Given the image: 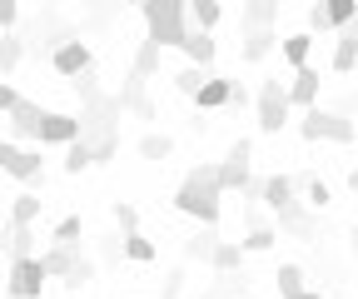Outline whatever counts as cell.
I'll use <instances>...</instances> for the list:
<instances>
[{"instance_id": "d590c367", "label": "cell", "mask_w": 358, "mask_h": 299, "mask_svg": "<svg viewBox=\"0 0 358 299\" xmlns=\"http://www.w3.org/2000/svg\"><path fill=\"white\" fill-rule=\"evenodd\" d=\"M124 260H134V265H150V260H155V244H150L145 235H124Z\"/></svg>"}, {"instance_id": "d6986e66", "label": "cell", "mask_w": 358, "mask_h": 299, "mask_svg": "<svg viewBox=\"0 0 358 299\" xmlns=\"http://www.w3.org/2000/svg\"><path fill=\"white\" fill-rule=\"evenodd\" d=\"M274 230H279V235H299V239H313V230H319V225H313V215H308L303 204H294V209H284V215H274Z\"/></svg>"}, {"instance_id": "603a6c76", "label": "cell", "mask_w": 358, "mask_h": 299, "mask_svg": "<svg viewBox=\"0 0 358 299\" xmlns=\"http://www.w3.org/2000/svg\"><path fill=\"white\" fill-rule=\"evenodd\" d=\"M6 254H10V265H15V260H35V225H10Z\"/></svg>"}, {"instance_id": "b9f144b4", "label": "cell", "mask_w": 358, "mask_h": 299, "mask_svg": "<svg viewBox=\"0 0 358 299\" xmlns=\"http://www.w3.org/2000/svg\"><path fill=\"white\" fill-rule=\"evenodd\" d=\"M20 30V6L15 0H0V35H15Z\"/></svg>"}, {"instance_id": "30bf717a", "label": "cell", "mask_w": 358, "mask_h": 299, "mask_svg": "<svg viewBox=\"0 0 358 299\" xmlns=\"http://www.w3.org/2000/svg\"><path fill=\"white\" fill-rule=\"evenodd\" d=\"M75 140H80V115H60V110H50V115H45L40 145H60V150H70Z\"/></svg>"}, {"instance_id": "60d3db41", "label": "cell", "mask_w": 358, "mask_h": 299, "mask_svg": "<svg viewBox=\"0 0 358 299\" xmlns=\"http://www.w3.org/2000/svg\"><path fill=\"white\" fill-rule=\"evenodd\" d=\"M303 20H308V35H313V30H319V35H334V20H329V6H308V15H303Z\"/></svg>"}, {"instance_id": "ba28073f", "label": "cell", "mask_w": 358, "mask_h": 299, "mask_svg": "<svg viewBox=\"0 0 358 299\" xmlns=\"http://www.w3.org/2000/svg\"><path fill=\"white\" fill-rule=\"evenodd\" d=\"M45 279H50V270H45L40 254H35V260H15L10 265V279H6V294L10 299H40L45 294Z\"/></svg>"}, {"instance_id": "7dc6e473", "label": "cell", "mask_w": 358, "mask_h": 299, "mask_svg": "<svg viewBox=\"0 0 358 299\" xmlns=\"http://www.w3.org/2000/svg\"><path fill=\"white\" fill-rule=\"evenodd\" d=\"M134 115H140V120H159V105H155V100H145V105L134 110Z\"/></svg>"}, {"instance_id": "52a82bcc", "label": "cell", "mask_w": 358, "mask_h": 299, "mask_svg": "<svg viewBox=\"0 0 358 299\" xmlns=\"http://www.w3.org/2000/svg\"><path fill=\"white\" fill-rule=\"evenodd\" d=\"M249 169H254V145H249V140H234L229 155L219 160V190H224V195H229V190H249V185H254Z\"/></svg>"}, {"instance_id": "8d00e7d4", "label": "cell", "mask_w": 358, "mask_h": 299, "mask_svg": "<svg viewBox=\"0 0 358 299\" xmlns=\"http://www.w3.org/2000/svg\"><path fill=\"white\" fill-rule=\"evenodd\" d=\"M90 165H95V155H90V145H80V140H75V145L65 150V175H80V169H90Z\"/></svg>"}, {"instance_id": "2e32d148", "label": "cell", "mask_w": 358, "mask_h": 299, "mask_svg": "<svg viewBox=\"0 0 358 299\" xmlns=\"http://www.w3.org/2000/svg\"><path fill=\"white\" fill-rule=\"evenodd\" d=\"M279 25V0H249V6L239 11V30H274Z\"/></svg>"}, {"instance_id": "3957f363", "label": "cell", "mask_w": 358, "mask_h": 299, "mask_svg": "<svg viewBox=\"0 0 358 299\" xmlns=\"http://www.w3.org/2000/svg\"><path fill=\"white\" fill-rule=\"evenodd\" d=\"M140 15H145V40L159 50H185V35H189V11L179 0H140Z\"/></svg>"}, {"instance_id": "7c38bea8", "label": "cell", "mask_w": 358, "mask_h": 299, "mask_svg": "<svg viewBox=\"0 0 358 299\" xmlns=\"http://www.w3.org/2000/svg\"><path fill=\"white\" fill-rule=\"evenodd\" d=\"M40 260H45V270H50V279H65V284H70L85 254H80V244H50V249L40 254Z\"/></svg>"}, {"instance_id": "8fae6325", "label": "cell", "mask_w": 358, "mask_h": 299, "mask_svg": "<svg viewBox=\"0 0 358 299\" xmlns=\"http://www.w3.org/2000/svg\"><path fill=\"white\" fill-rule=\"evenodd\" d=\"M45 115L50 110H40V105H30V100H20L6 120H10V135H20V140H35L40 145V130H45Z\"/></svg>"}, {"instance_id": "5b68a950", "label": "cell", "mask_w": 358, "mask_h": 299, "mask_svg": "<svg viewBox=\"0 0 358 299\" xmlns=\"http://www.w3.org/2000/svg\"><path fill=\"white\" fill-rule=\"evenodd\" d=\"M254 110H259V130H264V135H279L284 125H289V110H294V100H289V80L268 75V80L259 85V95H254Z\"/></svg>"}, {"instance_id": "6da1fadb", "label": "cell", "mask_w": 358, "mask_h": 299, "mask_svg": "<svg viewBox=\"0 0 358 299\" xmlns=\"http://www.w3.org/2000/svg\"><path fill=\"white\" fill-rule=\"evenodd\" d=\"M174 209H179V215H189V220H199L204 230H214L219 215H224L219 165H194L189 175L179 180V190H174Z\"/></svg>"}, {"instance_id": "7a4b0ae2", "label": "cell", "mask_w": 358, "mask_h": 299, "mask_svg": "<svg viewBox=\"0 0 358 299\" xmlns=\"http://www.w3.org/2000/svg\"><path fill=\"white\" fill-rule=\"evenodd\" d=\"M120 95H100L95 105H80V145H90L95 165H110L120 155Z\"/></svg>"}, {"instance_id": "484cf974", "label": "cell", "mask_w": 358, "mask_h": 299, "mask_svg": "<svg viewBox=\"0 0 358 299\" xmlns=\"http://www.w3.org/2000/svg\"><path fill=\"white\" fill-rule=\"evenodd\" d=\"M219 20H224V6H219V0H194V6H189V25H194V30L214 35Z\"/></svg>"}, {"instance_id": "f6af8a7d", "label": "cell", "mask_w": 358, "mask_h": 299, "mask_svg": "<svg viewBox=\"0 0 358 299\" xmlns=\"http://www.w3.org/2000/svg\"><path fill=\"white\" fill-rule=\"evenodd\" d=\"M20 100H25V95L15 90V85H6V80H0V115H10V110H15Z\"/></svg>"}, {"instance_id": "f35d334b", "label": "cell", "mask_w": 358, "mask_h": 299, "mask_svg": "<svg viewBox=\"0 0 358 299\" xmlns=\"http://www.w3.org/2000/svg\"><path fill=\"white\" fill-rule=\"evenodd\" d=\"M75 95H80V105H95V100L105 95V90H100V75H95V70L80 75V80H75Z\"/></svg>"}, {"instance_id": "e575fe53", "label": "cell", "mask_w": 358, "mask_h": 299, "mask_svg": "<svg viewBox=\"0 0 358 299\" xmlns=\"http://www.w3.org/2000/svg\"><path fill=\"white\" fill-rule=\"evenodd\" d=\"M80 235H85V220H80V215H65V220L55 225L50 244H80Z\"/></svg>"}, {"instance_id": "bcb514c9", "label": "cell", "mask_w": 358, "mask_h": 299, "mask_svg": "<svg viewBox=\"0 0 358 299\" xmlns=\"http://www.w3.org/2000/svg\"><path fill=\"white\" fill-rule=\"evenodd\" d=\"M244 105H249V90H244V85L234 80V100H229V110H244Z\"/></svg>"}, {"instance_id": "4dcf8cb0", "label": "cell", "mask_w": 358, "mask_h": 299, "mask_svg": "<svg viewBox=\"0 0 358 299\" xmlns=\"http://www.w3.org/2000/svg\"><path fill=\"white\" fill-rule=\"evenodd\" d=\"M40 195H15V204H10V225H35L40 220Z\"/></svg>"}, {"instance_id": "1f68e13d", "label": "cell", "mask_w": 358, "mask_h": 299, "mask_svg": "<svg viewBox=\"0 0 358 299\" xmlns=\"http://www.w3.org/2000/svg\"><path fill=\"white\" fill-rule=\"evenodd\" d=\"M169 155H174V140H169V135H145V140H140V160H155V165H164Z\"/></svg>"}, {"instance_id": "e0dca14e", "label": "cell", "mask_w": 358, "mask_h": 299, "mask_svg": "<svg viewBox=\"0 0 358 299\" xmlns=\"http://www.w3.org/2000/svg\"><path fill=\"white\" fill-rule=\"evenodd\" d=\"M279 46H284V40H279V30H249V35H244V46H239V60L259 65V60H268V55H274Z\"/></svg>"}, {"instance_id": "c3c4849f", "label": "cell", "mask_w": 358, "mask_h": 299, "mask_svg": "<svg viewBox=\"0 0 358 299\" xmlns=\"http://www.w3.org/2000/svg\"><path fill=\"white\" fill-rule=\"evenodd\" d=\"M348 190H353V195H358V165H353V169H348Z\"/></svg>"}, {"instance_id": "7402d4cb", "label": "cell", "mask_w": 358, "mask_h": 299, "mask_svg": "<svg viewBox=\"0 0 358 299\" xmlns=\"http://www.w3.org/2000/svg\"><path fill=\"white\" fill-rule=\"evenodd\" d=\"M214 249H219V235H214V230H199L194 239H185V249H179V254H185V265H209Z\"/></svg>"}, {"instance_id": "ab89813d", "label": "cell", "mask_w": 358, "mask_h": 299, "mask_svg": "<svg viewBox=\"0 0 358 299\" xmlns=\"http://www.w3.org/2000/svg\"><path fill=\"white\" fill-rule=\"evenodd\" d=\"M115 225H120V235H140V209H134V204H115Z\"/></svg>"}, {"instance_id": "ffe728a7", "label": "cell", "mask_w": 358, "mask_h": 299, "mask_svg": "<svg viewBox=\"0 0 358 299\" xmlns=\"http://www.w3.org/2000/svg\"><path fill=\"white\" fill-rule=\"evenodd\" d=\"M229 100H234V80H224V75H214L204 90L194 95V105H199V110H229Z\"/></svg>"}, {"instance_id": "ee69618b", "label": "cell", "mask_w": 358, "mask_h": 299, "mask_svg": "<svg viewBox=\"0 0 358 299\" xmlns=\"http://www.w3.org/2000/svg\"><path fill=\"white\" fill-rule=\"evenodd\" d=\"M308 204H313V209L334 204V195H329V185H324V180H308Z\"/></svg>"}, {"instance_id": "f546056e", "label": "cell", "mask_w": 358, "mask_h": 299, "mask_svg": "<svg viewBox=\"0 0 358 299\" xmlns=\"http://www.w3.org/2000/svg\"><path fill=\"white\" fill-rule=\"evenodd\" d=\"M274 284H279V299H299V294H303V270H299V265H279Z\"/></svg>"}, {"instance_id": "4316f807", "label": "cell", "mask_w": 358, "mask_h": 299, "mask_svg": "<svg viewBox=\"0 0 358 299\" xmlns=\"http://www.w3.org/2000/svg\"><path fill=\"white\" fill-rule=\"evenodd\" d=\"M169 80H174V90H185V95L194 100V95L204 90V85L214 80V70H199V65H185V70H174Z\"/></svg>"}, {"instance_id": "cb8c5ba5", "label": "cell", "mask_w": 358, "mask_h": 299, "mask_svg": "<svg viewBox=\"0 0 358 299\" xmlns=\"http://www.w3.org/2000/svg\"><path fill=\"white\" fill-rule=\"evenodd\" d=\"M239 265H244V244H234V239H219V249H214L209 270H214V274H239Z\"/></svg>"}, {"instance_id": "4fadbf2b", "label": "cell", "mask_w": 358, "mask_h": 299, "mask_svg": "<svg viewBox=\"0 0 358 299\" xmlns=\"http://www.w3.org/2000/svg\"><path fill=\"white\" fill-rule=\"evenodd\" d=\"M319 70L313 65H303V70H294V80H289V100L299 105V110H319Z\"/></svg>"}, {"instance_id": "8992f818", "label": "cell", "mask_w": 358, "mask_h": 299, "mask_svg": "<svg viewBox=\"0 0 358 299\" xmlns=\"http://www.w3.org/2000/svg\"><path fill=\"white\" fill-rule=\"evenodd\" d=\"M0 169H6L10 180H20V185H45V160H40V150H25V145H15V140H0Z\"/></svg>"}, {"instance_id": "83f0119b", "label": "cell", "mask_w": 358, "mask_h": 299, "mask_svg": "<svg viewBox=\"0 0 358 299\" xmlns=\"http://www.w3.org/2000/svg\"><path fill=\"white\" fill-rule=\"evenodd\" d=\"M145 85H150L145 75H134V70H124V85H120V105H124V110H140V105L150 100V95H145Z\"/></svg>"}, {"instance_id": "d6a6232c", "label": "cell", "mask_w": 358, "mask_h": 299, "mask_svg": "<svg viewBox=\"0 0 358 299\" xmlns=\"http://www.w3.org/2000/svg\"><path fill=\"white\" fill-rule=\"evenodd\" d=\"M274 239H279L274 225H259V230H249L239 244H244V254H264V249H274Z\"/></svg>"}, {"instance_id": "681fc988", "label": "cell", "mask_w": 358, "mask_h": 299, "mask_svg": "<svg viewBox=\"0 0 358 299\" xmlns=\"http://www.w3.org/2000/svg\"><path fill=\"white\" fill-rule=\"evenodd\" d=\"M299 299H324V294H319V289H303V294H299Z\"/></svg>"}, {"instance_id": "277c9868", "label": "cell", "mask_w": 358, "mask_h": 299, "mask_svg": "<svg viewBox=\"0 0 358 299\" xmlns=\"http://www.w3.org/2000/svg\"><path fill=\"white\" fill-rule=\"evenodd\" d=\"M299 135H303L308 145H319V140H329V145H353V140H358V120H348L343 110H303Z\"/></svg>"}, {"instance_id": "9a60e30c", "label": "cell", "mask_w": 358, "mask_h": 299, "mask_svg": "<svg viewBox=\"0 0 358 299\" xmlns=\"http://www.w3.org/2000/svg\"><path fill=\"white\" fill-rule=\"evenodd\" d=\"M294 190H299V180H289V175H268L264 180V209H274V215H284V209H294L299 200H294Z\"/></svg>"}, {"instance_id": "f907efd6", "label": "cell", "mask_w": 358, "mask_h": 299, "mask_svg": "<svg viewBox=\"0 0 358 299\" xmlns=\"http://www.w3.org/2000/svg\"><path fill=\"white\" fill-rule=\"evenodd\" d=\"M353 239H358V225H353Z\"/></svg>"}, {"instance_id": "816d5d0a", "label": "cell", "mask_w": 358, "mask_h": 299, "mask_svg": "<svg viewBox=\"0 0 358 299\" xmlns=\"http://www.w3.org/2000/svg\"><path fill=\"white\" fill-rule=\"evenodd\" d=\"M70 299H80V294H70Z\"/></svg>"}, {"instance_id": "836d02e7", "label": "cell", "mask_w": 358, "mask_h": 299, "mask_svg": "<svg viewBox=\"0 0 358 299\" xmlns=\"http://www.w3.org/2000/svg\"><path fill=\"white\" fill-rule=\"evenodd\" d=\"M324 6H329V20H334V35L358 20V6H353V0H324Z\"/></svg>"}, {"instance_id": "5bb4252c", "label": "cell", "mask_w": 358, "mask_h": 299, "mask_svg": "<svg viewBox=\"0 0 358 299\" xmlns=\"http://www.w3.org/2000/svg\"><path fill=\"white\" fill-rule=\"evenodd\" d=\"M353 65H358V20L334 35V55H329V70H334V75H348Z\"/></svg>"}, {"instance_id": "d4e9b609", "label": "cell", "mask_w": 358, "mask_h": 299, "mask_svg": "<svg viewBox=\"0 0 358 299\" xmlns=\"http://www.w3.org/2000/svg\"><path fill=\"white\" fill-rule=\"evenodd\" d=\"M284 60H289V70H303L308 65V50H313V35L308 30H294V35H284Z\"/></svg>"}, {"instance_id": "74e56055", "label": "cell", "mask_w": 358, "mask_h": 299, "mask_svg": "<svg viewBox=\"0 0 358 299\" xmlns=\"http://www.w3.org/2000/svg\"><path fill=\"white\" fill-rule=\"evenodd\" d=\"M185 265H174L169 274H164V284H159V299H185Z\"/></svg>"}, {"instance_id": "7bdbcfd3", "label": "cell", "mask_w": 358, "mask_h": 299, "mask_svg": "<svg viewBox=\"0 0 358 299\" xmlns=\"http://www.w3.org/2000/svg\"><path fill=\"white\" fill-rule=\"evenodd\" d=\"M120 260H124V235H110L100 244V265H120Z\"/></svg>"}, {"instance_id": "9c48e42d", "label": "cell", "mask_w": 358, "mask_h": 299, "mask_svg": "<svg viewBox=\"0 0 358 299\" xmlns=\"http://www.w3.org/2000/svg\"><path fill=\"white\" fill-rule=\"evenodd\" d=\"M50 70H55V75H65V80H80V75L95 70V55H90L85 40H70V46H60V50L50 55Z\"/></svg>"}, {"instance_id": "44dd1931", "label": "cell", "mask_w": 358, "mask_h": 299, "mask_svg": "<svg viewBox=\"0 0 358 299\" xmlns=\"http://www.w3.org/2000/svg\"><path fill=\"white\" fill-rule=\"evenodd\" d=\"M25 50H30V46H25V35H20V30H15V35H0V80L20 70Z\"/></svg>"}, {"instance_id": "ac0fdd59", "label": "cell", "mask_w": 358, "mask_h": 299, "mask_svg": "<svg viewBox=\"0 0 358 299\" xmlns=\"http://www.w3.org/2000/svg\"><path fill=\"white\" fill-rule=\"evenodd\" d=\"M185 55H189V65H199V70H214V55H219L214 35H204V30H194V25H189V35H185Z\"/></svg>"}, {"instance_id": "f1b7e54d", "label": "cell", "mask_w": 358, "mask_h": 299, "mask_svg": "<svg viewBox=\"0 0 358 299\" xmlns=\"http://www.w3.org/2000/svg\"><path fill=\"white\" fill-rule=\"evenodd\" d=\"M129 70H134V75H145V80H155V75H159V46H150V40H140V50H134Z\"/></svg>"}]
</instances>
